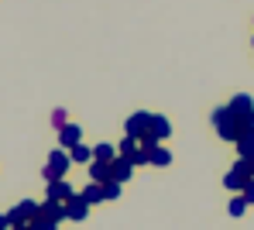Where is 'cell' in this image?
I'll list each match as a JSON object with an SVG mask.
<instances>
[{"label":"cell","instance_id":"1","mask_svg":"<svg viewBox=\"0 0 254 230\" xmlns=\"http://www.w3.org/2000/svg\"><path fill=\"white\" fill-rule=\"evenodd\" d=\"M213 124H216V134H220L223 141H237L244 131H251V124H248V120H241L230 107L213 110Z\"/></svg>","mask_w":254,"mask_h":230},{"label":"cell","instance_id":"2","mask_svg":"<svg viewBox=\"0 0 254 230\" xmlns=\"http://www.w3.org/2000/svg\"><path fill=\"white\" fill-rule=\"evenodd\" d=\"M69 165H72V155H69V151H52V158H48V165H45L42 175L48 179V182H55V179H65Z\"/></svg>","mask_w":254,"mask_h":230},{"label":"cell","instance_id":"3","mask_svg":"<svg viewBox=\"0 0 254 230\" xmlns=\"http://www.w3.org/2000/svg\"><path fill=\"white\" fill-rule=\"evenodd\" d=\"M251 179H254V175H251V169H248V165H244V158H241V162H237V165H234V169L227 172L223 185H227L230 192H244V185L251 182Z\"/></svg>","mask_w":254,"mask_h":230},{"label":"cell","instance_id":"4","mask_svg":"<svg viewBox=\"0 0 254 230\" xmlns=\"http://www.w3.org/2000/svg\"><path fill=\"white\" fill-rule=\"evenodd\" d=\"M148 131H151V114L137 110V114H130V117H127V124H124V134H127V138H137V141H141Z\"/></svg>","mask_w":254,"mask_h":230},{"label":"cell","instance_id":"5","mask_svg":"<svg viewBox=\"0 0 254 230\" xmlns=\"http://www.w3.org/2000/svg\"><path fill=\"white\" fill-rule=\"evenodd\" d=\"M35 217H38V203H31V199H24V203H17V206H14V210L7 213V220H10V227H21V224L28 227V224H31Z\"/></svg>","mask_w":254,"mask_h":230},{"label":"cell","instance_id":"6","mask_svg":"<svg viewBox=\"0 0 254 230\" xmlns=\"http://www.w3.org/2000/svg\"><path fill=\"white\" fill-rule=\"evenodd\" d=\"M227 107H230V110H234L241 120H248V124L254 127V100H251V96H244V93H241V96H234Z\"/></svg>","mask_w":254,"mask_h":230},{"label":"cell","instance_id":"7","mask_svg":"<svg viewBox=\"0 0 254 230\" xmlns=\"http://www.w3.org/2000/svg\"><path fill=\"white\" fill-rule=\"evenodd\" d=\"M38 217H42V220H52V224H62V220H65V203L45 199L42 206H38Z\"/></svg>","mask_w":254,"mask_h":230},{"label":"cell","instance_id":"8","mask_svg":"<svg viewBox=\"0 0 254 230\" xmlns=\"http://www.w3.org/2000/svg\"><path fill=\"white\" fill-rule=\"evenodd\" d=\"M76 192H72V185L65 182V179H55V182H48V199H55V203H69Z\"/></svg>","mask_w":254,"mask_h":230},{"label":"cell","instance_id":"9","mask_svg":"<svg viewBox=\"0 0 254 230\" xmlns=\"http://www.w3.org/2000/svg\"><path fill=\"white\" fill-rule=\"evenodd\" d=\"M65 217H69V220H86V217H89V203H86L79 192L65 203Z\"/></svg>","mask_w":254,"mask_h":230},{"label":"cell","instance_id":"10","mask_svg":"<svg viewBox=\"0 0 254 230\" xmlns=\"http://www.w3.org/2000/svg\"><path fill=\"white\" fill-rule=\"evenodd\" d=\"M59 141H62V148H76V144H83V127L79 124H65L62 131H59Z\"/></svg>","mask_w":254,"mask_h":230},{"label":"cell","instance_id":"11","mask_svg":"<svg viewBox=\"0 0 254 230\" xmlns=\"http://www.w3.org/2000/svg\"><path fill=\"white\" fill-rule=\"evenodd\" d=\"M89 179H93V182H114V169H110V162H96V158H93V162H89Z\"/></svg>","mask_w":254,"mask_h":230},{"label":"cell","instance_id":"12","mask_svg":"<svg viewBox=\"0 0 254 230\" xmlns=\"http://www.w3.org/2000/svg\"><path fill=\"white\" fill-rule=\"evenodd\" d=\"M110 169H114V182H121V185L134 175V165H130L127 158H114V162H110Z\"/></svg>","mask_w":254,"mask_h":230},{"label":"cell","instance_id":"13","mask_svg":"<svg viewBox=\"0 0 254 230\" xmlns=\"http://www.w3.org/2000/svg\"><path fill=\"white\" fill-rule=\"evenodd\" d=\"M151 134H155L158 141H165V138H169V134H172V124H169V117L155 114V117H151Z\"/></svg>","mask_w":254,"mask_h":230},{"label":"cell","instance_id":"14","mask_svg":"<svg viewBox=\"0 0 254 230\" xmlns=\"http://www.w3.org/2000/svg\"><path fill=\"white\" fill-rule=\"evenodd\" d=\"M79 196H83L89 206H96V203H103V199H107V196H103V185H100V182H89L83 192H79Z\"/></svg>","mask_w":254,"mask_h":230},{"label":"cell","instance_id":"15","mask_svg":"<svg viewBox=\"0 0 254 230\" xmlns=\"http://www.w3.org/2000/svg\"><path fill=\"white\" fill-rule=\"evenodd\" d=\"M137 151H141V141H137V138H127V134H124V141H121V148H117V155L130 162V158H134Z\"/></svg>","mask_w":254,"mask_h":230},{"label":"cell","instance_id":"16","mask_svg":"<svg viewBox=\"0 0 254 230\" xmlns=\"http://www.w3.org/2000/svg\"><path fill=\"white\" fill-rule=\"evenodd\" d=\"M234 144H237L241 158H248V155H254V127H251V131H244V134H241V138L234 141Z\"/></svg>","mask_w":254,"mask_h":230},{"label":"cell","instance_id":"17","mask_svg":"<svg viewBox=\"0 0 254 230\" xmlns=\"http://www.w3.org/2000/svg\"><path fill=\"white\" fill-rule=\"evenodd\" d=\"M93 158H96V162H114V158H121V155H117V148H110V144H96V148H93Z\"/></svg>","mask_w":254,"mask_h":230},{"label":"cell","instance_id":"18","mask_svg":"<svg viewBox=\"0 0 254 230\" xmlns=\"http://www.w3.org/2000/svg\"><path fill=\"white\" fill-rule=\"evenodd\" d=\"M169 162H172V151H169V148H162V144H158V148H151V165L165 169Z\"/></svg>","mask_w":254,"mask_h":230},{"label":"cell","instance_id":"19","mask_svg":"<svg viewBox=\"0 0 254 230\" xmlns=\"http://www.w3.org/2000/svg\"><path fill=\"white\" fill-rule=\"evenodd\" d=\"M69 155H72V162H83V165H89V162H93V148H86V144H76Z\"/></svg>","mask_w":254,"mask_h":230},{"label":"cell","instance_id":"20","mask_svg":"<svg viewBox=\"0 0 254 230\" xmlns=\"http://www.w3.org/2000/svg\"><path fill=\"white\" fill-rule=\"evenodd\" d=\"M227 210H230V217H244V210H248V199H244V196H234Z\"/></svg>","mask_w":254,"mask_h":230},{"label":"cell","instance_id":"21","mask_svg":"<svg viewBox=\"0 0 254 230\" xmlns=\"http://www.w3.org/2000/svg\"><path fill=\"white\" fill-rule=\"evenodd\" d=\"M31 230H59V224H52V220H42V217H35L31 224H28Z\"/></svg>","mask_w":254,"mask_h":230},{"label":"cell","instance_id":"22","mask_svg":"<svg viewBox=\"0 0 254 230\" xmlns=\"http://www.w3.org/2000/svg\"><path fill=\"white\" fill-rule=\"evenodd\" d=\"M103 196L107 199H117L121 196V182H103Z\"/></svg>","mask_w":254,"mask_h":230},{"label":"cell","instance_id":"23","mask_svg":"<svg viewBox=\"0 0 254 230\" xmlns=\"http://www.w3.org/2000/svg\"><path fill=\"white\" fill-rule=\"evenodd\" d=\"M52 120H55V127L62 131V127H65V110H55V114H52Z\"/></svg>","mask_w":254,"mask_h":230},{"label":"cell","instance_id":"24","mask_svg":"<svg viewBox=\"0 0 254 230\" xmlns=\"http://www.w3.org/2000/svg\"><path fill=\"white\" fill-rule=\"evenodd\" d=\"M241 196L248 199V206H251V203H254V179H251V182H248V185H244V192H241Z\"/></svg>","mask_w":254,"mask_h":230},{"label":"cell","instance_id":"25","mask_svg":"<svg viewBox=\"0 0 254 230\" xmlns=\"http://www.w3.org/2000/svg\"><path fill=\"white\" fill-rule=\"evenodd\" d=\"M0 230H10V220L7 217H0Z\"/></svg>","mask_w":254,"mask_h":230},{"label":"cell","instance_id":"26","mask_svg":"<svg viewBox=\"0 0 254 230\" xmlns=\"http://www.w3.org/2000/svg\"><path fill=\"white\" fill-rule=\"evenodd\" d=\"M10 230H31V227H24V224H21V227H10Z\"/></svg>","mask_w":254,"mask_h":230}]
</instances>
